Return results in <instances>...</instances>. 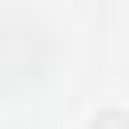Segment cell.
I'll return each instance as SVG.
<instances>
[{
    "instance_id": "obj_1",
    "label": "cell",
    "mask_w": 129,
    "mask_h": 129,
    "mask_svg": "<svg viewBox=\"0 0 129 129\" xmlns=\"http://www.w3.org/2000/svg\"><path fill=\"white\" fill-rule=\"evenodd\" d=\"M93 129H129V113H121V109H105L101 117H93Z\"/></svg>"
}]
</instances>
